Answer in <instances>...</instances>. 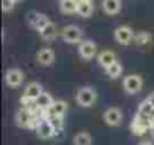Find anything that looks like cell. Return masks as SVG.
I'll use <instances>...</instances> for the list:
<instances>
[{
	"mask_svg": "<svg viewBox=\"0 0 154 145\" xmlns=\"http://www.w3.org/2000/svg\"><path fill=\"white\" fill-rule=\"evenodd\" d=\"M75 101H77V104L82 106V107L92 106L97 101V92H95V89L91 88V86L80 88L79 91H77V94H75Z\"/></svg>",
	"mask_w": 154,
	"mask_h": 145,
	"instance_id": "6da1fadb",
	"label": "cell"
},
{
	"mask_svg": "<svg viewBox=\"0 0 154 145\" xmlns=\"http://www.w3.org/2000/svg\"><path fill=\"white\" fill-rule=\"evenodd\" d=\"M60 36L65 42L68 44H80L83 41V30L79 27V26H74V24H69V26H65L60 32Z\"/></svg>",
	"mask_w": 154,
	"mask_h": 145,
	"instance_id": "7a4b0ae2",
	"label": "cell"
},
{
	"mask_svg": "<svg viewBox=\"0 0 154 145\" xmlns=\"http://www.w3.org/2000/svg\"><path fill=\"white\" fill-rule=\"evenodd\" d=\"M142 86H143V80H142V77H140L139 74H128V76H125L124 80H122V88H124V91H125L127 94H130V95L140 92Z\"/></svg>",
	"mask_w": 154,
	"mask_h": 145,
	"instance_id": "3957f363",
	"label": "cell"
},
{
	"mask_svg": "<svg viewBox=\"0 0 154 145\" xmlns=\"http://www.w3.org/2000/svg\"><path fill=\"white\" fill-rule=\"evenodd\" d=\"M27 23H29V26H30L33 30L41 32V30L50 23V20H48V17H47L45 14H42V12L30 11V12L27 14Z\"/></svg>",
	"mask_w": 154,
	"mask_h": 145,
	"instance_id": "277c9868",
	"label": "cell"
},
{
	"mask_svg": "<svg viewBox=\"0 0 154 145\" xmlns=\"http://www.w3.org/2000/svg\"><path fill=\"white\" fill-rule=\"evenodd\" d=\"M5 82L9 88H20L24 82V72L20 68H9L5 74Z\"/></svg>",
	"mask_w": 154,
	"mask_h": 145,
	"instance_id": "5b68a950",
	"label": "cell"
},
{
	"mask_svg": "<svg viewBox=\"0 0 154 145\" xmlns=\"http://www.w3.org/2000/svg\"><path fill=\"white\" fill-rule=\"evenodd\" d=\"M113 38H115V41H116L118 44H121V45H128V44L134 39V33H133V30H131L130 26H119V27L115 29Z\"/></svg>",
	"mask_w": 154,
	"mask_h": 145,
	"instance_id": "8992f818",
	"label": "cell"
},
{
	"mask_svg": "<svg viewBox=\"0 0 154 145\" xmlns=\"http://www.w3.org/2000/svg\"><path fill=\"white\" fill-rule=\"evenodd\" d=\"M130 128H131V133H134V134H137V136L143 134L148 128H151V125H149V118H146V116L137 113V115L134 116V119L131 121Z\"/></svg>",
	"mask_w": 154,
	"mask_h": 145,
	"instance_id": "52a82bcc",
	"label": "cell"
},
{
	"mask_svg": "<svg viewBox=\"0 0 154 145\" xmlns=\"http://www.w3.org/2000/svg\"><path fill=\"white\" fill-rule=\"evenodd\" d=\"M79 54L85 60H91L92 57H95V54H97V45H95V42L91 41V39H83L79 44Z\"/></svg>",
	"mask_w": 154,
	"mask_h": 145,
	"instance_id": "ba28073f",
	"label": "cell"
},
{
	"mask_svg": "<svg viewBox=\"0 0 154 145\" xmlns=\"http://www.w3.org/2000/svg\"><path fill=\"white\" fill-rule=\"evenodd\" d=\"M103 119L107 125L110 127H116L122 122V112L118 109V107H109L104 110L103 113Z\"/></svg>",
	"mask_w": 154,
	"mask_h": 145,
	"instance_id": "9c48e42d",
	"label": "cell"
},
{
	"mask_svg": "<svg viewBox=\"0 0 154 145\" xmlns=\"http://www.w3.org/2000/svg\"><path fill=\"white\" fill-rule=\"evenodd\" d=\"M54 50L50 48V47H42L38 53H36V62L39 65H44V66H48L54 62Z\"/></svg>",
	"mask_w": 154,
	"mask_h": 145,
	"instance_id": "30bf717a",
	"label": "cell"
},
{
	"mask_svg": "<svg viewBox=\"0 0 154 145\" xmlns=\"http://www.w3.org/2000/svg\"><path fill=\"white\" fill-rule=\"evenodd\" d=\"M121 8H122V2H121V0H101V9L107 15L119 14Z\"/></svg>",
	"mask_w": 154,
	"mask_h": 145,
	"instance_id": "8fae6325",
	"label": "cell"
},
{
	"mask_svg": "<svg viewBox=\"0 0 154 145\" xmlns=\"http://www.w3.org/2000/svg\"><path fill=\"white\" fill-rule=\"evenodd\" d=\"M32 121V110L29 107H21L15 113V122L18 127H29Z\"/></svg>",
	"mask_w": 154,
	"mask_h": 145,
	"instance_id": "7c38bea8",
	"label": "cell"
},
{
	"mask_svg": "<svg viewBox=\"0 0 154 145\" xmlns=\"http://www.w3.org/2000/svg\"><path fill=\"white\" fill-rule=\"evenodd\" d=\"M36 134H38V137H41V139H50V137H54L56 130H54V127L51 125V122H50L48 119H45V121H42V122L38 125Z\"/></svg>",
	"mask_w": 154,
	"mask_h": 145,
	"instance_id": "4fadbf2b",
	"label": "cell"
},
{
	"mask_svg": "<svg viewBox=\"0 0 154 145\" xmlns=\"http://www.w3.org/2000/svg\"><path fill=\"white\" fill-rule=\"evenodd\" d=\"M42 92H44V91H42V86H41L38 82H32V83H29V85L26 86V89H24V97L35 103Z\"/></svg>",
	"mask_w": 154,
	"mask_h": 145,
	"instance_id": "5bb4252c",
	"label": "cell"
},
{
	"mask_svg": "<svg viewBox=\"0 0 154 145\" xmlns=\"http://www.w3.org/2000/svg\"><path fill=\"white\" fill-rule=\"evenodd\" d=\"M68 109V104L62 100H54V103L47 109V113H48V118L51 116H63L65 112Z\"/></svg>",
	"mask_w": 154,
	"mask_h": 145,
	"instance_id": "9a60e30c",
	"label": "cell"
},
{
	"mask_svg": "<svg viewBox=\"0 0 154 145\" xmlns=\"http://www.w3.org/2000/svg\"><path fill=\"white\" fill-rule=\"evenodd\" d=\"M77 8H79V0H60L59 2V9L65 15L77 14Z\"/></svg>",
	"mask_w": 154,
	"mask_h": 145,
	"instance_id": "2e32d148",
	"label": "cell"
},
{
	"mask_svg": "<svg viewBox=\"0 0 154 145\" xmlns=\"http://www.w3.org/2000/svg\"><path fill=\"white\" fill-rule=\"evenodd\" d=\"M97 59H98V63L103 68H107V66H110L112 63L116 62V54L112 50H103L101 53H98Z\"/></svg>",
	"mask_w": 154,
	"mask_h": 145,
	"instance_id": "e0dca14e",
	"label": "cell"
},
{
	"mask_svg": "<svg viewBox=\"0 0 154 145\" xmlns=\"http://www.w3.org/2000/svg\"><path fill=\"white\" fill-rule=\"evenodd\" d=\"M39 35H41V38H42L44 41H47V42L56 39V36H57V27H56V24H54L53 21H50V23L39 32Z\"/></svg>",
	"mask_w": 154,
	"mask_h": 145,
	"instance_id": "ac0fdd59",
	"label": "cell"
},
{
	"mask_svg": "<svg viewBox=\"0 0 154 145\" xmlns=\"http://www.w3.org/2000/svg\"><path fill=\"white\" fill-rule=\"evenodd\" d=\"M77 14L83 18H89L94 14V5L92 2H79V8H77Z\"/></svg>",
	"mask_w": 154,
	"mask_h": 145,
	"instance_id": "d6986e66",
	"label": "cell"
},
{
	"mask_svg": "<svg viewBox=\"0 0 154 145\" xmlns=\"http://www.w3.org/2000/svg\"><path fill=\"white\" fill-rule=\"evenodd\" d=\"M54 103V100H53V97L48 94V92H42L41 95H39V98L35 101V106L36 107H39V109H44V110H47L51 104Z\"/></svg>",
	"mask_w": 154,
	"mask_h": 145,
	"instance_id": "ffe728a7",
	"label": "cell"
},
{
	"mask_svg": "<svg viewBox=\"0 0 154 145\" xmlns=\"http://www.w3.org/2000/svg\"><path fill=\"white\" fill-rule=\"evenodd\" d=\"M106 74H107L110 79H118V77L122 74V65L116 60L115 63H112L110 66L106 68Z\"/></svg>",
	"mask_w": 154,
	"mask_h": 145,
	"instance_id": "44dd1931",
	"label": "cell"
},
{
	"mask_svg": "<svg viewBox=\"0 0 154 145\" xmlns=\"http://www.w3.org/2000/svg\"><path fill=\"white\" fill-rule=\"evenodd\" d=\"M151 33L149 32H143V30H140V32H137V33H134V44L136 45H146V44H149L151 42Z\"/></svg>",
	"mask_w": 154,
	"mask_h": 145,
	"instance_id": "7402d4cb",
	"label": "cell"
},
{
	"mask_svg": "<svg viewBox=\"0 0 154 145\" xmlns=\"http://www.w3.org/2000/svg\"><path fill=\"white\" fill-rule=\"evenodd\" d=\"M92 137L88 131H80L74 136V145H91Z\"/></svg>",
	"mask_w": 154,
	"mask_h": 145,
	"instance_id": "603a6c76",
	"label": "cell"
},
{
	"mask_svg": "<svg viewBox=\"0 0 154 145\" xmlns=\"http://www.w3.org/2000/svg\"><path fill=\"white\" fill-rule=\"evenodd\" d=\"M139 113L143 115V116H146V118H149V116L154 113V107L149 104L148 100H145V101L140 103V106H139Z\"/></svg>",
	"mask_w": 154,
	"mask_h": 145,
	"instance_id": "cb8c5ba5",
	"label": "cell"
},
{
	"mask_svg": "<svg viewBox=\"0 0 154 145\" xmlns=\"http://www.w3.org/2000/svg\"><path fill=\"white\" fill-rule=\"evenodd\" d=\"M15 0H2V9H3V12H9V11H12L14 9V6H15Z\"/></svg>",
	"mask_w": 154,
	"mask_h": 145,
	"instance_id": "d4e9b609",
	"label": "cell"
},
{
	"mask_svg": "<svg viewBox=\"0 0 154 145\" xmlns=\"http://www.w3.org/2000/svg\"><path fill=\"white\" fill-rule=\"evenodd\" d=\"M146 100H148V101H149V104H151V106L154 107V94H151V95H149V97H148Z\"/></svg>",
	"mask_w": 154,
	"mask_h": 145,
	"instance_id": "484cf974",
	"label": "cell"
},
{
	"mask_svg": "<svg viewBox=\"0 0 154 145\" xmlns=\"http://www.w3.org/2000/svg\"><path fill=\"white\" fill-rule=\"evenodd\" d=\"M149 130H151V134H152V137H154V125H152V127H151Z\"/></svg>",
	"mask_w": 154,
	"mask_h": 145,
	"instance_id": "4316f807",
	"label": "cell"
},
{
	"mask_svg": "<svg viewBox=\"0 0 154 145\" xmlns=\"http://www.w3.org/2000/svg\"><path fill=\"white\" fill-rule=\"evenodd\" d=\"M79 2H92V0H79Z\"/></svg>",
	"mask_w": 154,
	"mask_h": 145,
	"instance_id": "83f0119b",
	"label": "cell"
},
{
	"mask_svg": "<svg viewBox=\"0 0 154 145\" xmlns=\"http://www.w3.org/2000/svg\"><path fill=\"white\" fill-rule=\"evenodd\" d=\"M15 2H17V3H20V2H23V0H15Z\"/></svg>",
	"mask_w": 154,
	"mask_h": 145,
	"instance_id": "f1b7e54d",
	"label": "cell"
}]
</instances>
